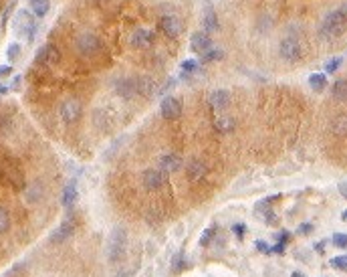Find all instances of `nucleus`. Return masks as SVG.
<instances>
[{
    "instance_id": "1",
    "label": "nucleus",
    "mask_w": 347,
    "mask_h": 277,
    "mask_svg": "<svg viewBox=\"0 0 347 277\" xmlns=\"http://www.w3.org/2000/svg\"><path fill=\"white\" fill-rule=\"evenodd\" d=\"M347 29V4L335 8L333 12H329L321 27H319V35L323 38H337L339 35H343V31Z\"/></svg>"
},
{
    "instance_id": "2",
    "label": "nucleus",
    "mask_w": 347,
    "mask_h": 277,
    "mask_svg": "<svg viewBox=\"0 0 347 277\" xmlns=\"http://www.w3.org/2000/svg\"><path fill=\"white\" fill-rule=\"evenodd\" d=\"M0 176H2V180H4L10 188H14V190H25V188H27L25 172H23V168H21L14 160H4V162L0 164Z\"/></svg>"
},
{
    "instance_id": "3",
    "label": "nucleus",
    "mask_w": 347,
    "mask_h": 277,
    "mask_svg": "<svg viewBox=\"0 0 347 277\" xmlns=\"http://www.w3.org/2000/svg\"><path fill=\"white\" fill-rule=\"evenodd\" d=\"M75 49H77L79 55L91 59V57H97L103 51V45H101L99 36L93 35V33H81L75 38Z\"/></svg>"
},
{
    "instance_id": "4",
    "label": "nucleus",
    "mask_w": 347,
    "mask_h": 277,
    "mask_svg": "<svg viewBox=\"0 0 347 277\" xmlns=\"http://www.w3.org/2000/svg\"><path fill=\"white\" fill-rule=\"evenodd\" d=\"M126 243H127V233L124 227H115L111 231V237H109V245H107V255H109V261H117L124 251H126Z\"/></svg>"
},
{
    "instance_id": "5",
    "label": "nucleus",
    "mask_w": 347,
    "mask_h": 277,
    "mask_svg": "<svg viewBox=\"0 0 347 277\" xmlns=\"http://www.w3.org/2000/svg\"><path fill=\"white\" fill-rule=\"evenodd\" d=\"M12 29L16 31V35H25L29 41H32L34 31H36V23L29 10H18L14 21H12Z\"/></svg>"
},
{
    "instance_id": "6",
    "label": "nucleus",
    "mask_w": 347,
    "mask_h": 277,
    "mask_svg": "<svg viewBox=\"0 0 347 277\" xmlns=\"http://www.w3.org/2000/svg\"><path fill=\"white\" fill-rule=\"evenodd\" d=\"M279 55L283 57L287 63H297V61L303 57L301 43H299L295 36H287V38L281 41V45H279Z\"/></svg>"
},
{
    "instance_id": "7",
    "label": "nucleus",
    "mask_w": 347,
    "mask_h": 277,
    "mask_svg": "<svg viewBox=\"0 0 347 277\" xmlns=\"http://www.w3.org/2000/svg\"><path fill=\"white\" fill-rule=\"evenodd\" d=\"M159 29L168 36H178L184 29V23L178 14H164L161 21H159Z\"/></svg>"
},
{
    "instance_id": "8",
    "label": "nucleus",
    "mask_w": 347,
    "mask_h": 277,
    "mask_svg": "<svg viewBox=\"0 0 347 277\" xmlns=\"http://www.w3.org/2000/svg\"><path fill=\"white\" fill-rule=\"evenodd\" d=\"M61 117H63L65 124H75L81 117V104L75 97L65 100L61 104Z\"/></svg>"
},
{
    "instance_id": "9",
    "label": "nucleus",
    "mask_w": 347,
    "mask_h": 277,
    "mask_svg": "<svg viewBox=\"0 0 347 277\" xmlns=\"http://www.w3.org/2000/svg\"><path fill=\"white\" fill-rule=\"evenodd\" d=\"M59 59H61V53H59V49H57L55 45H45V47H40V51L36 53V63L47 65V67L57 65Z\"/></svg>"
},
{
    "instance_id": "10",
    "label": "nucleus",
    "mask_w": 347,
    "mask_h": 277,
    "mask_svg": "<svg viewBox=\"0 0 347 277\" xmlns=\"http://www.w3.org/2000/svg\"><path fill=\"white\" fill-rule=\"evenodd\" d=\"M159 111H161V115H164L166 120H178V117L182 115V104H180L176 97L168 95V97L161 100Z\"/></svg>"
},
{
    "instance_id": "11",
    "label": "nucleus",
    "mask_w": 347,
    "mask_h": 277,
    "mask_svg": "<svg viewBox=\"0 0 347 277\" xmlns=\"http://www.w3.org/2000/svg\"><path fill=\"white\" fill-rule=\"evenodd\" d=\"M154 43V33L150 29H135L129 36V45L135 49H146Z\"/></svg>"
},
{
    "instance_id": "12",
    "label": "nucleus",
    "mask_w": 347,
    "mask_h": 277,
    "mask_svg": "<svg viewBox=\"0 0 347 277\" xmlns=\"http://www.w3.org/2000/svg\"><path fill=\"white\" fill-rule=\"evenodd\" d=\"M141 182H144L146 190H159V188L164 186V182H166V172L154 170V168H152V170H146Z\"/></svg>"
},
{
    "instance_id": "13",
    "label": "nucleus",
    "mask_w": 347,
    "mask_h": 277,
    "mask_svg": "<svg viewBox=\"0 0 347 277\" xmlns=\"http://www.w3.org/2000/svg\"><path fill=\"white\" fill-rule=\"evenodd\" d=\"M115 91L119 93V97L131 100L137 93V81L135 79H117L115 81Z\"/></svg>"
},
{
    "instance_id": "14",
    "label": "nucleus",
    "mask_w": 347,
    "mask_h": 277,
    "mask_svg": "<svg viewBox=\"0 0 347 277\" xmlns=\"http://www.w3.org/2000/svg\"><path fill=\"white\" fill-rule=\"evenodd\" d=\"M212 47V41H210V36L206 35V33H194L192 35V38H190V49L194 51V53H206L208 49Z\"/></svg>"
},
{
    "instance_id": "15",
    "label": "nucleus",
    "mask_w": 347,
    "mask_h": 277,
    "mask_svg": "<svg viewBox=\"0 0 347 277\" xmlns=\"http://www.w3.org/2000/svg\"><path fill=\"white\" fill-rule=\"evenodd\" d=\"M186 172H188V178L192 180V182H200L202 178H206V174H208V166H206V162H204V160H192V162H188Z\"/></svg>"
},
{
    "instance_id": "16",
    "label": "nucleus",
    "mask_w": 347,
    "mask_h": 277,
    "mask_svg": "<svg viewBox=\"0 0 347 277\" xmlns=\"http://www.w3.org/2000/svg\"><path fill=\"white\" fill-rule=\"evenodd\" d=\"M159 166H161L164 172L172 174V172H178V170L184 166V160H182V156H178V154H166V156H161Z\"/></svg>"
},
{
    "instance_id": "17",
    "label": "nucleus",
    "mask_w": 347,
    "mask_h": 277,
    "mask_svg": "<svg viewBox=\"0 0 347 277\" xmlns=\"http://www.w3.org/2000/svg\"><path fill=\"white\" fill-rule=\"evenodd\" d=\"M208 104H210V107H212L214 111H220V109H224L226 105L230 104V93H228L226 89H216V91L210 93Z\"/></svg>"
},
{
    "instance_id": "18",
    "label": "nucleus",
    "mask_w": 347,
    "mask_h": 277,
    "mask_svg": "<svg viewBox=\"0 0 347 277\" xmlns=\"http://www.w3.org/2000/svg\"><path fill=\"white\" fill-rule=\"evenodd\" d=\"M73 235V223L71 221H67V223H63L53 235H51V241L53 243H65L69 237Z\"/></svg>"
},
{
    "instance_id": "19",
    "label": "nucleus",
    "mask_w": 347,
    "mask_h": 277,
    "mask_svg": "<svg viewBox=\"0 0 347 277\" xmlns=\"http://www.w3.org/2000/svg\"><path fill=\"white\" fill-rule=\"evenodd\" d=\"M135 81H137V93H139V95L150 97V95L156 91L154 79H150V77H139V79H135Z\"/></svg>"
},
{
    "instance_id": "20",
    "label": "nucleus",
    "mask_w": 347,
    "mask_h": 277,
    "mask_svg": "<svg viewBox=\"0 0 347 277\" xmlns=\"http://www.w3.org/2000/svg\"><path fill=\"white\" fill-rule=\"evenodd\" d=\"M75 201H77V186H75V182H69L63 190L61 203H63L65 208H71L73 205H75Z\"/></svg>"
},
{
    "instance_id": "21",
    "label": "nucleus",
    "mask_w": 347,
    "mask_h": 277,
    "mask_svg": "<svg viewBox=\"0 0 347 277\" xmlns=\"http://www.w3.org/2000/svg\"><path fill=\"white\" fill-rule=\"evenodd\" d=\"M309 87L317 91V93H321L325 87H327V75L325 73H313V75H309Z\"/></svg>"
},
{
    "instance_id": "22",
    "label": "nucleus",
    "mask_w": 347,
    "mask_h": 277,
    "mask_svg": "<svg viewBox=\"0 0 347 277\" xmlns=\"http://www.w3.org/2000/svg\"><path fill=\"white\" fill-rule=\"evenodd\" d=\"M234 120L232 117H228V115H220V117H216L214 120V130H218L220 134H228V132H232L234 130Z\"/></svg>"
},
{
    "instance_id": "23",
    "label": "nucleus",
    "mask_w": 347,
    "mask_h": 277,
    "mask_svg": "<svg viewBox=\"0 0 347 277\" xmlns=\"http://www.w3.org/2000/svg\"><path fill=\"white\" fill-rule=\"evenodd\" d=\"M331 130L335 136H345L347 134V115H337L331 124Z\"/></svg>"
},
{
    "instance_id": "24",
    "label": "nucleus",
    "mask_w": 347,
    "mask_h": 277,
    "mask_svg": "<svg viewBox=\"0 0 347 277\" xmlns=\"http://www.w3.org/2000/svg\"><path fill=\"white\" fill-rule=\"evenodd\" d=\"M31 2V10L36 16H45L51 8V2L49 0H29Z\"/></svg>"
},
{
    "instance_id": "25",
    "label": "nucleus",
    "mask_w": 347,
    "mask_h": 277,
    "mask_svg": "<svg viewBox=\"0 0 347 277\" xmlns=\"http://www.w3.org/2000/svg\"><path fill=\"white\" fill-rule=\"evenodd\" d=\"M333 97L335 100H347V79H337L333 83Z\"/></svg>"
},
{
    "instance_id": "26",
    "label": "nucleus",
    "mask_w": 347,
    "mask_h": 277,
    "mask_svg": "<svg viewBox=\"0 0 347 277\" xmlns=\"http://www.w3.org/2000/svg\"><path fill=\"white\" fill-rule=\"evenodd\" d=\"M204 29L206 33H212L218 29V18L214 14V10H206V16H204Z\"/></svg>"
},
{
    "instance_id": "27",
    "label": "nucleus",
    "mask_w": 347,
    "mask_h": 277,
    "mask_svg": "<svg viewBox=\"0 0 347 277\" xmlns=\"http://www.w3.org/2000/svg\"><path fill=\"white\" fill-rule=\"evenodd\" d=\"M222 57H224V53H222V49H208L206 53H202V61L204 63H210V61H220Z\"/></svg>"
},
{
    "instance_id": "28",
    "label": "nucleus",
    "mask_w": 347,
    "mask_h": 277,
    "mask_svg": "<svg viewBox=\"0 0 347 277\" xmlns=\"http://www.w3.org/2000/svg\"><path fill=\"white\" fill-rule=\"evenodd\" d=\"M341 63H343V59L341 57H331V59H327L325 61V73H335V71L341 67Z\"/></svg>"
},
{
    "instance_id": "29",
    "label": "nucleus",
    "mask_w": 347,
    "mask_h": 277,
    "mask_svg": "<svg viewBox=\"0 0 347 277\" xmlns=\"http://www.w3.org/2000/svg\"><path fill=\"white\" fill-rule=\"evenodd\" d=\"M8 227H10V214H8V210L4 207H0V235L2 233H6L8 231Z\"/></svg>"
},
{
    "instance_id": "30",
    "label": "nucleus",
    "mask_w": 347,
    "mask_h": 277,
    "mask_svg": "<svg viewBox=\"0 0 347 277\" xmlns=\"http://www.w3.org/2000/svg\"><path fill=\"white\" fill-rule=\"evenodd\" d=\"M216 231H218V227H210V229H206V231L200 235V245H202V247H208L210 241H212V237L216 235Z\"/></svg>"
},
{
    "instance_id": "31",
    "label": "nucleus",
    "mask_w": 347,
    "mask_h": 277,
    "mask_svg": "<svg viewBox=\"0 0 347 277\" xmlns=\"http://www.w3.org/2000/svg\"><path fill=\"white\" fill-rule=\"evenodd\" d=\"M186 257H184V253H178L176 257H174V261H172V269H174V273H180L184 267H186V261H184Z\"/></svg>"
},
{
    "instance_id": "32",
    "label": "nucleus",
    "mask_w": 347,
    "mask_h": 277,
    "mask_svg": "<svg viewBox=\"0 0 347 277\" xmlns=\"http://www.w3.org/2000/svg\"><path fill=\"white\" fill-rule=\"evenodd\" d=\"M40 192H43V188H40L38 184H32L31 188L27 190V201H29V203H36V201L40 199Z\"/></svg>"
},
{
    "instance_id": "33",
    "label": "nucleus",
    "mask_w": 347,
    "mask_h": 277,
    "mask_svg": "<svg viewBox=\"0 0 347 277\" xmlns=\"http://www.w3.org/2000/svg\"><path fill=\"white\" fill-rule=\"evenodd\" d=\"M18 55H21V45H18V43L8 45V49H6V57H8V61H16V59H18Z\"/></svg>"
},
{
    "instance_id": "34",
    "label": "nucleus",
    "mask_w": 347,
    "mask_h": 277,
    "mask_svg": "<svg viewBox=\"0 0 347 277\" xmlns=\"http://www.w3.org/2000/svg\"><path fill=\"white\" fill-rule=\"evenodd\" d=\"M331 267H335V269H341V271H347V255L333 257V259H331Z\"/></svg>"
},
{
    "instance_id": "35",
    "label": "nucleus",
    "mask_w": 347,
    "mask_h": 277,
    "mask_svg": "<svg viewBox=\"0 0 347 277\" xmlns=\"http://www.w3.org/2000/svg\"><path fill=\"white\" fill-rule=\"evenodd\" d=\"M10 128H12V122H10V117H8L6 113H0V134H6Z\"/></svg>"
},
{
    "instance_id": "36",
    "label": "nucleus",
    "mask_w": 347,
    "mask_h": 277,
    "mask_svg": "<svg viewBox=\"0 0 347 277\" xmlns=\"http://www.w3.org/2000/svg\"><path fill=\"white\" fill-rule=\"evenodd\" d=\"M198 61L196 59H186V61H182V73H192V71L198 69Z\"/></svg>"
},
{
    "instance_id": "37",
    "label": "nucleus",
    "mask_w": 347,
    "mask_h": 277,
    "mask_svg": "<svg viewBox=\"0 0 347 277\" xmlns=\"http://www.w3.org/2000/svg\"><path fill=\"white\" fill-rule=\"evenodd\" d=\"M331 243L335 245V247H347V233H335L333 235V239H331Z\"/></svg>"
},
{
    "instance_id": "38",
    "label": "nucleus",
    "mask_w": 347,
    "mask_h": 277,
    "mask_svg": "<svg viewBox=\"0 0 347 277\" xmlns=\"http://www.w3.org/2000/svg\"><path fill=\"white\" fill-rule=\"evenodd\" d=\"M232 233L236 235V239H242V237H244V233H247V225H244V223H236V225H232Z\"/></svg>"
},
{
    "instance_id": "39",
    "label": "nucleus",
    "mask_w": 347,
    "mask_h": 277,
    "mask_svg": "<svg viewBox=\"0 0 347 277\" xmlns=\"http://www.w3.org/2000/svg\"><path fill=\"white\" fill-rule=\"evenodd\" d=\"M309 233H313V225L311 223H303L299 227V235H309Z\"/></svg>"
},
{
    "instance_id": "40",
    "label": "nucleus",
    "mask_w": 347,
    "mask_h": 277,
    "mask_svg": "<svg viewBox=\"0 0 347 277\" xmlns=\"http://www.w3.org/2000/svg\"><path fill=\"white\" fill-rule=\"evenodd\" d=\"M254 247H256V251H260V253H271V247H269L264 241H256L254 243Z\"/></svg>"
},
{
    "instance_id": "41",
    "label": "nucleus",
    "mask_w": 347,
    "mask_h": 277,
    "mask_svg": "<svg viewBox=\"0 0 347 277\" xmlns=\"http://www.w3.org/2000/svg\"><path fill=\"white\" fill-rule=\"evenodd\" d=\"M277 239H279V243H284V245H287V241L291 239V235H289L287 231H281V233L277 235Z\"/></svg>"
},
{
    "instance_id": "42",
    "label": "nucleus",
    "mask_w": 347,
    "mask_h": 277,
    "mask_svg": "<svg viewBox=\"0 0 347 277\" xmlns=\"http://www.w3.org/2000/svg\"><path fill=\"white\" fill-rule=\"evenodd\" d=\"M271 251H273V253H281V255H283V253H284V243H277V245H275Z\"/></svg>"
},
{
    "instance_id": "43",
    "label": "nucleus",
    "mask_w": 347,
    "mask_h": 277,
    "mask_svg": "<svg viewBox=\"0 0 347 277\" xmlns=\"http://www.w3.org/2000/svg\"><path fill=\"white\" fill-rule=\"evenodd\" d=\"M10 73H12V67H10V65H8V67H2V69H0V77H8Z\"/></svg>"
},
{
    "instance_id": "44",
    "label": "nucleus",
    "mask_w": 347,
    "mask_h": 277,
    "mask_svg": "<svg viewBox=\"0 0 347 277\" xmlns=\"http://www.w3.org/2000/svg\"><path fill=\"white\" fill-rule=\"evenodd\" d=\"M174 85H176V83H174V79H170V83H166V85L161 87V93H166V91H168V89H172Z\"/></svg>"
},
{
    "instance_id": "45",
    "label": "nucleus",
    "mask_w": 347,
    "mask_h": 277,
    "mask_svg": "<svg viewBox=\"0 0 347 277\" xmlns=\"http://www.w3.org/2000/svg\"><path fill=\"white\" fill-rule=\"evenodd\" d=\"M339 192L347 199V182H341V184H339Z\"/></svg>"
},
{
    "instance_id": "46",
    "label": "nucleus",
    "mask_w": 347,
    "mask_h": 277,
    "mask_svg": "<svg viewBox=\"0 0 347 277\" xmlns=\"http://www.w3.org/2000/svg\"><path fill=\"white\" fill-rule=\"evenodd\" d=\"M21 87V77H14V83H12V89H18Z\"/></svg>"
},
{
    "instance_id": "47",
    "label": "nucleus",
    "mask_w": 347,
    "mask_h": 277,
    "mask_svg": "<svg viewBox=\"0 0 347 277\" xmlns=\"http://www.w3.org/2000/svg\"><path fill=\"white\" fill-rule=\"evenodd\" d=\"M323 243L325 241H321L319 245H317V251H319V253H323V249H325V245H323Z\"/></svg>"
},
{
    "instance_id": "48",
    "label": "nucleus",
    "mask_w": 347,
    "mask_h": 277,
    "mask_svg": "<svg viewBox=\"0 0 347 277\" xmlns=\"http://www.w3.org/2000/svg\"><path fill=\"white\" fill-rule=\"evenodd\" d=\"M291 277H307V275H303L301 271H293V273H291Z\"/></svg>"
},
{
    "instance_id": "49",
    "label": "nucleus",
    "mask_w": 347,
    "mask_h": 277,
    "mask_svg": "<svg viewBox=\"0 0 347 277\" xmlns=\"http://www.w3.org/2000/svg\"><path fill=\"white\" fill-rule=\"evenodd\" d=\"M341 219H343V221H347V210L343 212V214H341Z\"/></svg>"
}]
</instances>
